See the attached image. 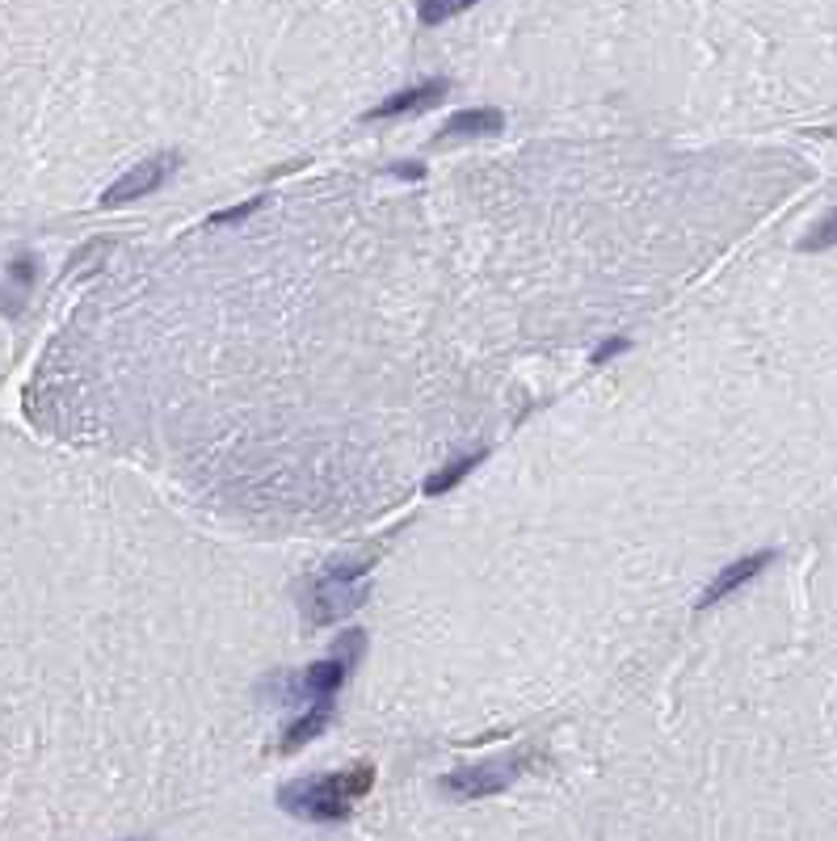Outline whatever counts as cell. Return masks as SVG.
<instances>
[{
    "instance_id": "cell-1",
    "label": "cell",
    "mask_w": 837,
    "mask_h": 841,
    "mask_svg": "<svg viewBox=\"0 0 837 841\" xmlns=\"http://www.w3.org/2000/svg\"><path fill=\"white\" fill-rule=\"evenodd\" d=\"M375 787V766H354V770H337L324 778H295L278 787V808L312 825H337L350 820V804L362 800Z\"/></svg>"
},
{
    "instance_id": "cell-2",
    "label": "cell",
    "mask_w": 837,
    "mask_h": 841,
    "mask_svg": "<svg viewBox=\"0 0 837 841\" xmlns=\"http://www.w3.org/2000/svg\"><path fill=\"white\" fill-rule=\"evenodd\" d=\"M371 573V560H350V564H328L321 577L308 589V618L312 623H337L354 611L366 598L362 577Z\"/></svg>"
},
{
    "instance_id": "cell-3",
    "label": "cell",
    "mask_w": 837,
    "mask_h": 841,
    "mask_svg": "<svg viewBox=\"0 0 837 841\" xmlns=\"http://www.w3.org/2000/svg\"><path fill=\"white\" fill-rule=\"evenodd\" d=\"M362 648H366V636H362V631H346V636L337 640V652H333V656H324V661H316V665H308V669L299 674L295 686L287 681V694L290 699L299 694V699L333 703V694L350 681L354 665L362 661Z\"/></svg>"
},
{
    "instance_id": "cell-4",
    "label": "cell",
    "mask_w": 837,
    "mask_h": 841,
    "mask_svg": "<svg viewBox=\"0 0 837 841\" xmlns=\"http://www.w3.org/2000/svg\"><path fill=\"white\" fill-rule=\"evenodd\" d=\"M522 766H526L522 753H501V757H488V762H476V766L451 770L442 778V795H451V800H488V795L505 791L522 775Z\"/></svg>"
},
{
    "instance_id": "cell-5",
    "label": "cell",
    "mask_w": 837,
    "mask_h": 841,
    "mask_svg": "<svg viewBox=\"0 0 837 841\" xmlns=\"http://www.w3.org/2000/svg\"><path fill=\"white\" fill-rule=\"evenodd\" d=\"M173 168H177V152H161V156H152V161L135 164V168H127L114 186H105L101 206H123V202H135V198L157 194L164 181H168Z\"/></svg>"
},
{
    "instance_id": "cell-6",
    "label": "cell",
    "mask_w": 837,
    "mask_h": 841,
    "mask_svg": "<svg viewBox=\"0 0 837 841\" xmlns=\"http://www.w3.org/2000/svg\"><path fill=\"white\" fill-rule=\"evenodd\" d=\"M774 564V551H753V555H741V560H733L728 568H720L711 585L699 593V611H708V606H720L728 593H737L741 585H749L762 568H771Z\"/></svg>"
},
{
    "instance_id": "cell-7",
    "label": "cell",
    "mask_w": 837,
    "mask_h": 841,
    "mask_svg": "<svg viewBox=\"0 0 837 841\" xmlns=\"http://www.w3.org/2000/svg\"><path fill=\"white\" fill-rule=\"evenodd\" d=\"M451 93V85L442 76L425 80V85H413V89H400L387 101H379L375 110H366V123H379V118H400V114H417V110H429L434 101H442Z\"/></svg>"
},
{
    "instance_id": "cell-8",
    "label": "cell",
    "mask_w": 837,
    "mask_h": 841,
    "mask_svg": "<svg viewBox=\"0 0 837 841\" xmlns=\"http://www.w3.org/2000/svg\"><path fill=\"white\" fill-rule=\"evenodd\" d=\"M505 130V114L492 105H476V110H459L447 118L442 135L447 139H480V135H501Z\"/></svg>"
},
{
    "instance_id": "cell-9",
    "label": "cell",
    "mask_w": 837,
    "mask_h": 841,
    "mask_svg": "<svg viewBox=\"0 0 837 841\" xmlns=\"http://www.w3.org/2000/svg\"><path fill=\"white\" fill-rule=\"evenodd\" d=\"M328 719H333V703H316L308 715H299V719H290V728L283 732V744H278V753H295V749H303L308 741H316L324 728H328Z\"/></svg>"
},
{
    "instance_id": "cell-10",
    "label": "cell",
    "mask_w": 837,
    "mask_h": 841,
    "mask_svg": "<svg viewBox=\"0 0 837 841\" xmlns=\"http://www.w3.org/2000/svg\"><path fill=\"white\" fill-rule=\"evenodd\" d=\"M484 463V451H472V454H463V459H451L442 472H434L429 480H425V497H442V492H451L472 467H480Z\"/></svg>"
},
{
    "instance_id": "cell-11",
    "label": "cell",
    "mask_w": 837,
    "mask_h": 841,
    "mask_svg": "<svg viewBox=\"0 0 837 841\" xmlns=\"http://www.w3.org/2000/svg\"><path fill=\"white\" fill-rule=\"evenodd\" d=\"M829 244H837V206L821 219V224L808 231V240H800V249L804 253H821V249H829Z\"/></svg>"
},
{
    "instance_id": "cell-12",
    "label": "cell",
    "mask_w": 837,
    "mask_h": 841,
    "mask_svg": "<svg viewBox=\"0 0 837 841\" xmlns=\"http://www.w3.org/2000/svg\"><path fill=\"white\" fill-rule=\"evenodd\" d=\"M467 9V0H425L417 9L421 26H438V22H447L454 13H463Z\"/></svg>"
},
{
    "instance_id": "cell-13",
    "label": "cell",
    "mask_w": 837,
    "mask_h": 841,
    "mask_svg": "<svg viewBox=\"0 0 837 841\" xmlns=\"http://www.w3.org/2000/svg\"><path fill=\"white\" fill-rule=\"evenodd\" d=\"M261 202H265V198H245L240 206H227V211H215V215H211L207 224H211V227H232V224H240V219H249V215L258 211Z\"/></svg>"
},
{
    "instance_id": "cell-14",
    "label": "cell",
    "mask_w": 837,
    "mask_h": 841,
    "mask_svg": "<svg viewBox=\"0 0 837 841\" xmlns=\"http://www.w3.org/2000/svg\"><path fill=\"white\" fill-rule=\"evenodd\" d=\"M627 350V337H611V341H602L598 350H594V366H607L614 354H623Z\"/></svg>"
},
{
    "instance_id": "cell-15",
    "label": "cell",
    "mask_w": 837,
    "mask_h": 841,
    "mask_svg": "<svg viewBox=\"0 0 837 841\" xmlns=\"http://www.w3.org/2000/svg\"><path fill=\"white\" fill-rule=\"evenodd\" d=\"M391 173H396V177H409V181H421V177H425V168H421L417 161H396L391 164Z\"/></svg>"
},
{
    "instance_id": "cell-16",
    "label": "cell",
    "mask_w": 837,
    "mask_h": 841,
    "mask_svg": "<svg viewBox=\"0 0 837 841\" xmlns=\"http://www.w3.org/2000/svg\"><path fill=\"white\" fill-rule=\"evenodd\" d=\"M135 841H148V838H135Z\"/></svg>"
}]
</instances>
